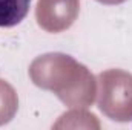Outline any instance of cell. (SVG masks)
<instances>
[{"label":"cell","instance_id":"3957f363","mask_svg":"<svg viewBox=\"0 0 132 130\" xmlns=\"http://www.w3.org/2000/svg\"><path fill=\"white\" fill-rule=\"evenodd\" d=\"M37 23L48 32L68 29L78 15V0H38Z\"/></svg>","mask_w":132,"mask_h":130},{"label":"cell","instance_id":"277c9868","mask_svg":"<svg viewBox=\"0 0 132 130\" xmlns=\"http://www.w3.org/2000/svg\"><path fill=\"white\" fill-rule=\"evenodd\" d=\"M32 0H0V28L19 25L29 11Z\"/></svg>","mask_w":132,"mask_h":130},{"label":"cell","instance_id":"6da1fadb","mask_svg":"<svg viewBox=\"0 0 132 130\" xmlns=\"http://www.w3.org/2000/svg\"><path fill=\"white\" fill-rule=\"evenodd\" d=\"M34 84L52 90L69 107H88L95 97V80L83 64L65 54L38 57L29 67Z\"/></svg>","mask_w":132,"mask_h":130},{"label":"cell","instance_id":"7a4b0ae2","mask_svg":"<svg viewBox=\"0 0 132 130\" xmlns=\"http://www.w3.org/2000/svg\"><path fill=\"white\" fill-rule=\"evenodd\" d=\"M100 110L114 121L132 119V75L121 69L100 73Z\"/></svg>","mask_w":132,"mask_h":130},{"label":"cell","instance_id":"8992f818","mask_svg":"<svg viewBox=\"0 0 132 130\" xmlns=\"http://www.w3.org/2000/svg\"><path fill=\"white\" fill-rule=\"evenodd\" d=\"M100 3H104V5H118V3H123L126 0H97Z\"/></svg>","mask_w":132,"mask_h":130},{"label":"cell","instance_id":"5b68a950","mask_svg":"<svg viewBox=\"0 0 132 130\" xmlns=\"http://www.w3.org/2000/svg\"><path fill=\"white\" fill-rule=\"evenodd\" d=\"M19 107L15 90L3 80H0V126L9 123Z\"/></svg>","mask_w":132,"mask_h":130}]
</instances>
